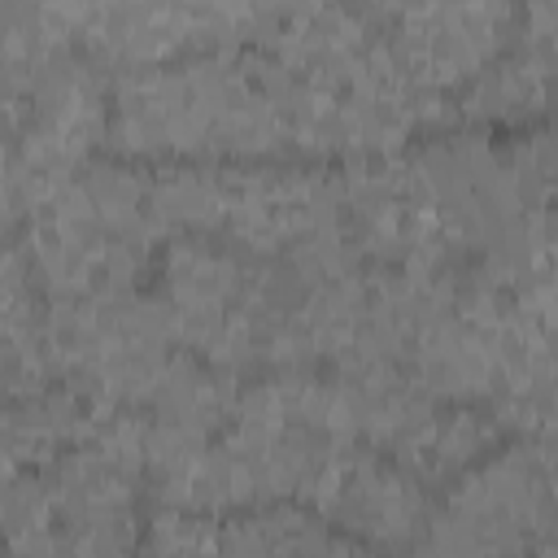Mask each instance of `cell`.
I'll list each match as a JSON object with an SVG mask.
<instances>
[{
  "mask_svg": "<svg viewBox=\"0 0 558 558\" xmlns=\"http://www.w3.org/2000/svg\"><path fill=\"white\" fill-rule=\"evenodd\" d=\"M510 17V0H410L397 13L392 57L423 92L462 83L475 74Z\"/></svg>",
  "mask_w": 558,
  "mask_h": 558,
  "instance_id": "6da1fadb",
  "label": "cell"
}]
</instances>
